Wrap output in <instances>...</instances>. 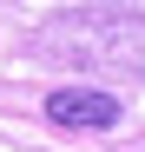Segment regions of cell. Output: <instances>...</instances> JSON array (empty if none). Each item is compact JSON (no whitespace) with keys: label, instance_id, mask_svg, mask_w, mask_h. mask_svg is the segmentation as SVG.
Instances as JSON below:
<instances>
[{"label":"cell","instance_id":"obj_1","mask_svg":"<svg viewBox=\"0 0 145 152\" xmlns=\"http://www.w3.org/2000/svg\"><path fill=\"white\" fill-rule=\"evenodd\" d=\"M33 53L92 73H145V13H53L33 33Z\"/></svg>","mask_w":145,"mask_h":152},{"label":"cell","instance_id":"obj_2","mask_svg":"<svg viewBox=\"0 0 145 152\" xmlns=\"http://www.w3.org/2000/svg\"><path fill=\"white\" fill-rule=\"evenodd\" d=\"M46 119L72 126V132H112V126L125 119V106H119V93H106V86H59V93H46Z\"/></svg>","mask_w":145,"mask_h":152}]
</instances>
